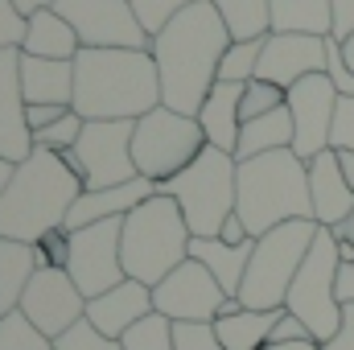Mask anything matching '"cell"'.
I'll return each mask as SVG.
<instances>
[{
  "mask_svg": "<svg viewBox=\"0 0 354 350\" xmlns=\"http://www.w3.org/2000/svg\"><path fill=\"white\" fill-rule=\"evenodd\" d=\"M153 58L161 75V103L181 116H198L210 87L218 83L223 54L231 50V33L210 0L181 8L174 21L153 33Z\"/></svg>",
  "mask_w": 354,
  "mask_h": 350,
  "instance_id": "obj_1",
  "label": "cell"
},
{
  "mask_svg": "<svg viewBox=\"0 0 354 350\" xmlns=\"http://www.w3.org/2000/svg\"><path fill=\"white\" fill-rule=\"evenodd\" d=\"M83 177L66 165L62 153L33 149L0 194V239L41 243L50 231H62L71 206L83 194Z\"/></svg>",
  "mask_w": 354,
  "mask_h": 350,
  "instance_id": "obj_2",
  "label": "cell"
},
{
  "mask_svg": "<svg viewBox=\"0 0 354 350\" xmlns=\"http://www.w3.org/2000/svg\"><path fill=\"white\" fill-rule=\"evenodd\" d=\"M71 107L83 120H140L161 107L153 50H79Z\"/></svg>",
  "mask_w": 354,
  "mask_h": 350,
  "instance_id": "obj_3",
  "label": "cell"
},
{
  "mask_svg": "<svg viewBox=\"0 0 354 350\" xmlns=\"http://www.w3.org/2000/svg\"><path fill=\"white\" fill-rule=\"evenodd\" d=\"M235 214L243 219L248 235L260 239L272 227L292 223V219H313V198H309V165L292 153H264L252 161H239V202ZM317 223V219H313Z\"/></svg>",
  "mask_w": 354,
  "mask_h": 350,
  "instance_id": "obj_4",
  "label": "cell"
},
{
  "mask_svg": "<svg viewBox=\"0 0 354 350\" xmlns=\"http://www.w3.org/2000/svg\"><path fill=\"white\" fill-rule=\"evenodd\" d=\"M189 227L185 214L169 194H153L149 202H140L128 219H124V235H120V260L124 272L149 288H157L177 264L189 260Z\"/></svg>",
  "mask_w": 354,
  "mask_h": 350,
  "instance_id": "obj_5",
  "label": "cell"
},
{
  "mask_svg": "<svg viewBox=\"0 0 354 350\" xmlns=\"http://www.w3.org/2000/svg\"><path fill=\"white\" fill-rule=\"evenodd\" d=\"M157 190L181 206L194 239H218L223 223L235 214V202H239V161L235 153L206 145L181 174L161 181Z\"/></svg>",
  "mask_w": 354,
  "mask_h": 350,
  "instance_id": "obj_6",
  "label": "cell"
},
{
  "mask_svg": "<svg viewBox=\"0 0 354 350\" xmlns=\"http://www.w3.org/2000/svg\"><path fill=\"white\" fill-rule=\"evenodd\" d=\"M317 231L322 227L313 219H292L256 239L248 272H243V288H239L243 309H284V297L309 256Z\"/></svg>",
  "mask_w": 354,
  "mask_h": 350,
  "instance_id": "obj_7",
  "label": "cell"
},
{
  "mask_svg": "<svg viewBox=\"0 0 354 350\" xmlns=\"http://www.w3.org/2000/svg\"><path fill=\"white\" fill-rule=\"evenodd\" d=\"M338 268H342V256H338V239L330 227L317 231L309 256L301 264L288 297H284V309L292 317L305 322V330L313 334L317 347H326L338 330H342V301H338Z\"/></svg>",
  "mask_w": 354,
  "mask_h": 350,
  "instance_id": "obj_8",
  "label": "cell"
},
{
  "mask_svg": "<svg viewBox=\"0 0 354 350\" xmlns=\"http://www.w3.org/2000/svg\"><path fill=\"white\" fill-rule=\"evenodd\" d=\"M202 149H206V132H202L198 116H181V111L161 103L136 120L132 161H136V174L157 181V185L177 177Z\"/></svg>",
  "mask_w": 354,
  "mask_h": 350,
  "instance_id": "obj_9",
  "label": "cell"
},
{
  "mask_svg": "<svg viewBox=\"0 0 354 350\" xmlns=\"http://www.w3.org/2000/svg\"><path fill=\"white\" fill-rule=\"evenodd\" d=\"M132 132L136 120H87L79 145L66 153V165L83 177L87 190H111L140 177L132 161Z\"/></svg>",
  "mask_w": 354,
  "mask_h": 350,
  "instance_id": "obj_10",
  "label": "cell"
},
{
  "mask_svg": "<svg viewBox=\"0 0 354 350\" xmlns=\"http://www.w3.org/2000/svg\"><path fill=\"white\" fill-rule=\"evenodd\" d=\"M54 8L71 21L83 50H149L153 46L132 0H58Z\"/></svg>",
  "mask_w": 354,
  "mask_h": 350,
  "instance_id": "obj_11",
  "label": "cell"
},
{
  "mask_svg": "<svg viewBox=\"0 0 354 350\" xmlns=\"http://www.w3.org/2000/svg\"><path fill=\"white\" fill-rule=\"evenodd\" d=\"M120 235H124V219H107V223L71 231L66 272H71V280L79 284V293L87 301L115 288L120 280H128L124 260H120Z\"/></svg>",
  "mask_w": 354,
  "mask_h": 350,
  "instance_id": "obj_12",
  "label": "cell"
},
{
  "mask_svg": "<svg viewBox=\"0 0 354 350\" xmlns=\"http://www.w3.org/2000/svg\"><path fill=\"white\" fill-rule=\"evenodd\" d=\"M227 305L223 284L210 276V268L198 260L177 264L174 272L153 288V309L169 322H214Z\"/></svg>",
  "mask_w": 354,
  "mask_h": 350,
  "instance_id": "obj_13",
  "label": "cell"
},
{
  "mask_svg": "<svg viewBox=\"0 0 354 350\" xmlns=\"http://www.w3.org/2000/svg\"><path fill=\"white\" fill-rule=\"evenodd\" d=\"M21 313L46 334V338H62L71 326H79L87 317V297L79 293V284L71 280L66 268H37L25 297H21Z\"/></svg>",
  "mask_w": 354,
  "mask_h": 350,
  "instance_id": "obj_14",
  "label": "cell"
},
{
  "mask_svg": "<svg viewBox=\"0 0 354 350\" xmlns=\"http://www.w3.org/2000/svg\"><path fill=\"white\" fill-rule=\"evenodd\" d=\"M284 103L292 111V153L301 161H313L317 153L330 149V128L338 111V87L330 75H309L297 87L284 91Z\"/></svg>",
  "mask_w": 354,
  "mask_h": 350,
  "instance_id": "obj_15",
  "label": "cell"
},
{
  "mask_svg": "<svg viewBox=\"0 0 354 350\" xmlns=\"http://www.w3.org/2000/svg\"><path fill=\"white\" fill-rule=\"evenodd\" d=\"M309 75H326V37H305V33H268L264 54H260V71L256 79H264L272 87L288 91Z\"/></svg>",
  "mask_w": 354,
  "mask_h": 350,
  "instance_id": "obj_16",
  "label": "cell"
},
{
  "mask_svg": "<svg viewBox=\"0 0 354 350\" xmlns=\"http://www.w3.org/2000/svg\"><path fill=\"white\" fill-rule=\"evenodd\" d=\"M29 153H33V128L21 87V50H0V157L21 165Z\"/></svg>",
  "mask_w": 354,
  "mask_h": 350,
  "instance_id": "obj_17",
  "label": "cell"
},
{
  "mask_svg": "<svg viewBox=\"0 0 354 350\" xmlns=\"http://www.w3.org/2000/svg\"><path fill=\"white\" fill-rule=\"evenodd\" d=\"M149 313H157V309H153V288L140 284V280H132V276L87 301V322L99 334L115 338V342H120L136 322H145Z\"/></svg>",
  "mask_w": 354,
  "mask_h": 350,
  "instance_id": "obj_18",
  "label": "cell"
},
{
  "mask_svg": "<svg viewBox=\"0 0 354 350\" xmlns=\"http://www.w3.org/2000/svg\"><path fill=\"white\" fill-rule=\"evenodd\" d=\"M309 165V198H313V219L317 227H338L354 214V194L351 181L342 174V157L334 149L317 153Z\"/></svg>",
  "mask_w": 354,
  "mask_h": 350,
  "instance_id": "obj_19",
  "label": "cell"
},
{
  "mask_svg": "<svg viewBox=\"0 0 354 350\" xmlns=\"http://www.w3.org/2000/svg\"><path fill=\"white\" fill-rule=\"evenodd\" d=\"M157 194V181L149 177H132L124 185H111V190H83L79 202L71 206V219H66V231H79V227H95V223H107V219H128L140 202H149Z\"/></svg>",
  "mask_w": 354,
  "mask_h": 350,
  "instance_id": "obj_20",
  "label": "cell"
},
{
  "mask_svg": "<svg viewBox=\"0 0 354 350\" xmlns=\"http://www.w3.org/2000/svg\"><path fill=\"white\" fill-rule=\"evenodd\" d=\"M243 83H214L206 103L198 107V124L206 132V145L223 149V153H235L239 145V132H243Z\"/></svg>",
  "mask_w": 354,
  "mask_h": 350,
  "instance_id": "obj_21",
  "label": "cell"
},
{
  "mask_svg": "<svg viewBox=\"0 0 354 350\" xmlns=\"http://www.w3.org/2000/svg\"><path fill=\"white\" fill-rule=\"evenodd\" d=\"M21 87L25 103H75V62L62 58H33L21 54Z\"/></svg>",
  "mask_w": 354,
  "mask_h": 350,
  "instance_id": "obj_22",
  "label": "cell"
},
{
  "mask_svg": "<svg viewBox=\"0 0 354 350\" xmlns=\"http://www.w3.org/2000/svg\"><path fill=\"white\" fill-rule=\"evenodd\" d=\"M79 33L71 29V21L58 12V8H41L29 17V29H25V42H21V54H33V58H62V62H75L79 54Z\"/></svg>",
  "mask_w": 354,
  "mask_h": 350,
  "instance_id": "obj_23",
  "label": "cell"
},
{
  "mask_svg": "<svg viewBox=\"0 0 354 350\" xmlns=\"http://www.w3.org/2000/svg\"><path fill=\"white\" fill-rule=\"evenodd\" d=\"M252 248H256V239L252 243H223V239H189V260L206 264L210 268V276L223 284V293L227 297H239V288H243V272H248V260H252Z\"/></svg>",
  "mask_w": 354,
  "mask_h": 350,
  "instance_id": "obj_24",
  "label": "cell"
},
{
  "mask_svg": "<svg viewBox=\"0 0 354 350\" xmlns=\"http://www.w3.org/2000/svg\"><path fill=\"white\" fill-rule=\"evenodd\" d=\"M41 268L33 243H17V239H0V317L21 309V297L33 280V272Z\"/></svg>",
  "mask_w": 354,
  "mask_h": 350,
  "instance_id": "obj_25",
  "label": "cell"
},
{
  "mask_svg": "<svg viewBox=\"0 0 354 350\" xmlns=\"http://www.w3.org/2000/svg\"><path fill=\"white\" fill-rule=\"evenodd\" d=\"M280 313L284 309H235V313H218L210 326L227 350H264Z\"/></svg>",
  "mask_w": 354,
  "mask_h": 350,
  "instance_id": "obj_26",
  "label": "cell"
},
{
  "mask_svg": "<svg viewBox=\"0 0 354 350\" xmlns=\"http://www.w3.org/2000/svg\"><path fill=\"white\" fill-rule=\"evenodd\" d=\"M280 149H292V111H288V103L243 124L239 145H235V161H252V157L280 153Z\"/></svg>",
  "mask_w": 354,
  "mask_h": 350,
  "instance_id": "obj_27",
  "label": "cell"
},
{
  "mask_svg": "<svg viewBox=\"0 0 354 350\" xmlns=\"http://www.w3.org/2000/svg\"><path fill=\"white\" fill-rule=\"evenodd\" d=\"M272 33L330 37L334 33V4L330 0H272Z\"/></svg>",
  "mask_w": 354,
  "mask_h": 350,
  "instance_id": "obj_28",
  "label": "cell"
},
{
  "mask_svg": "<svg viewBox=\"0 0 354 350\" xmlns=\"http://www.w3.org/2000/svg\"><path fill=\"white\" fill-rule=\"evenodd\" d=\"M231 42H256L272 33V0H210Z\"/></svg>",
  "mask_w": 354,
  "mask_h": 350,
  "instance_id": "obj_29",
  "label": "cell"
},
{
  "mask_svg": "<svg viewBox=\"0 0 354 350\" xmlns=\"http://www.w3.org/2000/svg\"><path fill=\"white\" fill-rule=\"evenodd\" d=\"M260 54H264V37L256 42H231V50L223 54V66H218V83H252L256 71H260Z\"/></svg>",
  "mask_w": 354,
  "mask_h": 350,
  "instance_id": "obj_30",
  "label": "cell"
},
{
  "mask_svg": "<svg viewBox=\"0 0 354 350\" xmlns=\"http://www.w3.org/2000/svg\"><path fill=\"white\" fill-rule=\"evenodd\" d=\"M0 350H58L54 338H46L21 309L0 317Z\"/></svg>",
  "mask_w": 354,
  "mask_h": 350,
  "instance_id": "obj_31",
  "label": "cell"
},
{
  "mask_svg": "<svg viewBox=\"0 0 354 350\" xmlns=\"http://www.w3.org/2000/svg\"><path fill=\"white\" fill-rule=\"evenodd\" d=\"M124 350H177L174 347V322L161 313H149L145 322H136L124 338Z\"/></svg>",
  "mask_w": 354,
  "mask_h": 350,
  "instance_id": "obj_32",
  "label": "cell"
},
{
  "mask_svg": "<svg viewBox=\"0 0 354 350\" xmlns=\"http://www.w3.org/2000/svg\"><path fill=\"white\" fill-rule=\"evenodd\" d=\"M83 116L79 111H66L58 124H50V128H41V132H33V149H50V153H71L75 145H79V136H83Z\"/></svg>",
  "mask_w": 354,
  "mask_h": 350,
  "instance_id": "obj_33",
  "label": "cell"
},
{
  "mask_svg": "<svg viewBox=\"0 0 354 350\" xmlns=\"http://www.w3.org/2000/svg\"><path fill=\"white\" fill-rule=\"evenodd\" d=\"M189 4H198V0H132V8H136L140 25L149 29V37H153V33H161L177 12H181V8H189Z\"/></svg>",
  "mask_w": 354,
  "mask_h": 350,
  "instance_id": "obj_34",
  "label": "cell"
},
{
  "mask_svg": "<svg viewBox=\"0 0 354 350\" xmlns=\"http://www.w3.org/2000/svg\"><path fill=\"white\" fill-rule=\"evenodd\" d=\"M276 107H284V91L264 83V79H252L248 87H243V124L248 120H256V116H268V111H276Z\"/></svg>",
  "mask_w": 354,
  "mask_h": 350,
  "instance_id": "obj_35",
  "label": "cell"
},
{
  "mask_svg": "<svg viewBox=\"0 0 354 350\" xmlns=\"http://www.w3.org/2000/svg\"><path fill=\"white\" fill-rule=\"evenodd\" d=\"M58 350H124V342H115V338L99 334L87 317H83L79 326H71V330L58 338Z\"/></svg>",
  "mask_w": 354,
  "mask_h": 350,
  "instance_id": "obj_36",
  "label": "cell"
},
{
  "mask_svg": "<svg viewBox=\"0 0 354 350\" xmlns=\"http://www.w3.org/2000/svg\"><path fill=\"white\" fill-rule=\"evenodd\" d=\"M174 347L177 350H227L218 342L210 322H177L174 326Z\"/></svg>",
  "mask_w": 354,
  "mask_h": 350,
  "instance_id": "obj_37",
  "label": "cell"
},
{
  "mask_svg": "<svg viewBox=\"0 0 354 350\" xmlns=\"http://www.w3.org/2000/svg\"><path fill=\"white\" fill-rule=\"evenodd\" d=\"M330 149L334 153H354V95H338L334 128H330Z\"/></svg>",
  "mask_w": 354,
  "mask_h": 350,
  "instance_id": "obj_38",
  "label": "cell"
},
{
  "mask_svg": "<svg viewBox=\"0 0 354 350\" xmlns=\"http://www.w3.org/2000/svg\"><path fill=\"white\" fill-rule=\"evenodd\" d=\"M25 29H29V17L12 0H0V50H21Z\"/></svg>",
  "mask_w": 354,
  "mask_h": 350,
  "instance_id": "obj_39",
  "label": "cell"
},
{
  "mask_svg": "<svg viewBox=\"0 0 354 350\" xmlns=\"http://www.w3.org/2000/svg\"><path fill=\"white\" fill-rule=\"evenodd\" d=\"M268 342H313V334L305 330V322H301V317H292V313L284 309V313H280V322L272 326V338H268Z\"/></svg>",
  "mask_w": 354,
  "mask_h": 350,
  "instance_id": "obj_40",
  "label": "cell"
},
{
  "mask_svg": "<svg viewBox=\"0 0 354 350\" xmlns=\"http://www.w3.org/2000/svg\"><path fill=\"white\" fill-rule=\"evenodd\" d=\"M66 111H75V107H62V103H29V128L41 132V128H50V124H58Z\"/></svg>",
  "mask_w": 354,
  "mask_h": 350,
  "instance_id": "obj_41",
  "label": "cell"
},
{
  "mask_svg": "<svg viewBox=\"0 0 354 350\" xmlns=\"http://www.w3.org/2000/svg\"><path fill=\"white\" fill-rule=\"evenodd\" d=\"M330 4H334V33L330 37L346 42L354 33V0H330Z\"/></svg>",
  "mask_w": 354,
  "mask_h": 350,
  "instance_id": "obj_42",
  "label": "cell"
},
{
  "mask_svg": "<svg viewBox=\"0 0 354 350\" xmlns=\"http://www.w3.org/2000/svg\"><path fill=\"white\" fill-rule=\"evenodd\" d=\"M322 350H354V305H342V330Z\"/></svg>",
  "mask_w": 354,
  "mask_h": 350,
  "instance_id": "obj_43",
  "label": "cell"
},
{
  "mask_svg": "<svg viewBox=\"0 0 354 350\" xmlns=\"http://www.w3.org/2000/svg\"><path fill=\"white\" fill-rule=\"evenodd\" d=\"M218 239H223V243H235V248H239V243H252V235H248V227H243V219H239V214H231V219L223 223Z\"/></svg>",
  "mask_w": 354,
  "mask_h": 350,
  "instance_id": "obj_44",
  "label": "cell"
},
{
  "mask_svg": "<svg viewBox=\"0 0 354 350\" xmlns=\"http://www.w3.org/2000/svg\"><path fill=\"white\" fill-rule=\"evenodd\" d=\"M338 301L342 305H354V260L338 268Z\"/></svg>",
  "mask_w": 354,
  "mask_h": 350,
  "instance_id": "obj_45",
  "label": "cell"
},
{
  "mask_svg": "<svg viewBox=\"0 0 354 350\" xmlns=\"http://www.w3.org/2000/svg\"><path fill=\"white\" fill-rule=\"evenodd\" d=\"M12 4H17L25 17H33V12H41V8H54L58 0H12Z\"/></svg>",
  "mask_w": 354,
  "mask_h": 350,
  "instance_id": "obj_46",
  "label": "cell"
},
{
  "mask_svg": "<svg viewBox=\"0 0 354 350\" xmlns=\"http://www.w3.org/2000/svg\"><path fill=\"white\" fill-rule=\"evenodd\" d=\"M334 231V239H346V243H354V214L346 219V223H338V227H330Z\"/></svg>",
  "mask_w": 354,
  "mask_h": 350,
  "instance_id": "obj_47",
  "label": "cell"
},
{
  "mask_svg": "<svg viewBox=\"0 0 354 350\" xmlns=\"http://www.w3.org/2000/svg\"><path fill=\"white\" fill-rule=\"evenodd\" d=\"M264 350H322L317 342H268Z\"/></svg>",
  "mask_w": 354,
  "mask_h": 350,
  "instance_id": "obj_48",
  "label": "cell"
},
{
  "mask_svg": "<svg viewBox=\"0 0 354 350\" xmlns=\"http://www.w3.org/2000/svg\"><path fill=\"white\" fill-rule=\"evenodd\" d=\"M342 157V174H346V181H351V194H354V153H338Z\"/></svg>",
  "mask_w": 354,
  "mask_h": 350,
  "instance_id": "obj_49",
  "label": "cell"
},
{
  "mask_svg": "<svg viewBox=\"0 0 354 350\" xmlns=\"http://www.w3.org/2000/svg\"><path fill=\"white\" fill-rule=\"evenodd\" d=\"M12 169H17V165H12V161H4V157H0V194H4V185H8V181H12Z\"/></svg>",
  "mask_w": 354,
  "mask_h": 350,
  "instance_id": "obj_50",
  "label": "cell"
},
{
  "mask_svg": "<svg viewBox=\"0 0 354 350\" xmlns=\"http://www.w3.org/2000/svg\"><path fill=\"white\" fill-rule=\"evenodd\" d=\"M342 62L351 66V75H354V33L346 37V42H342Z\"/></svg>",
  "mask_w": 354,
  "mask_h": 350,
  "instance_id": "obj_51",
  "label": "cell"
}]
</instances>
